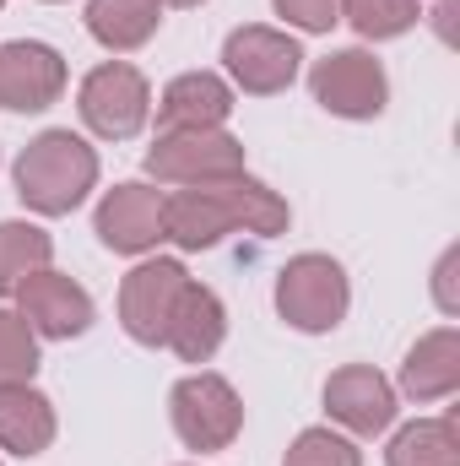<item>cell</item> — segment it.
I'll use <instances>...</instances> for the list:
<instances>
[{
	"label": "cell",
	"mask_w": 460,
	"mask_h": 466,
	"mask_svg": "<svg viewBox=\"0 0 460 466\" xmlns=\"http://www.w3.org/2000/svg\"><path fill=\"white\" fill-rule=\"evenodd\" d=\"M38 337L16 309H0V385H33L38 374Z\"/></svg>",
	"instance_id": "7402d4cb"
},
{
	"label": "cell",
	"mask_w": 460,
	"mask_h": 466,
	"mask_svg": "<svg viewBox=\"0 0 460 466\" xmlns=\"http://www.w3.org/2000/svg\"><path fill=\"white\" fill-rule=\"evenodd\" d=\"M71 71L65 55L44 38H11L0 44V109L5 115H44L49 104H60Z\"/></svg>",
	"instance_id": "8fae6325"
},
{
	"label": "cell",
	"mask_w": 460,
	"mask_h": 466,
	"mask_svg": "<svg viewBox=\"0 0 460 466\" xmlns=\"http://www.w3.org/2000/svg\"><path fill=\"white\" fill-rule=\"evenodd\" d=\"M325 412L331 423L352 434V440H374L385 429H395V412H401V396L395 385L374 369V363H346L325 380Z\"/></svg>",
	"instance_id": "7c38bea8"
},
{
	"label": "cell",
	"mask_w": 460,
	"mask_h": 466,
	"mask_svg": "<svg viewBox=\"0 0 460 466\" xmlns=\"http://www.w3.org/2000/svg\"><path fill=\"white\" fill-rule=\"evenodd\" d=\"M163 5H174V11H195V5H206V0H163Z\"/></svg>",
	"instance_id": "d4e9b609"
},
{
	"label": "cell",
	"mask_w": 460,
	"mask_h": 466,
	"mask_svg": "<svg viewBox=\"0 0 460 466\" xmlns=\"http://www.w3.org/2000/svg\"><path fill=\"white\" fill-rule=\"evenodd\" d=\"M346 309H352V282H346L342 260H331L320 249H304L276 271V315L293 331L325 337L346 320Z\"/></svg>",
	"instance_id": "3957f363"
},
{
	"label": "cell",
	"mask_w": 460,
	"mask_h": 466,
	"mask_svg": "<svg viewBox=\"0 0 460 466\" xmlns=\"http://www.w3.org/2000/svg\"><path fill=\"white\" fill-rule=\"evenodd\" d=\"M309 98L336 119H379L390 109V76L368 49H331L309 66Z\"/></svg>",
	"instance_id": "ba28073f"
},
{
	"label": "cell",
	"mask_w": 460,
	"mask_h": 466,
	"mask_svg": "<svg viewBox=\"0 0 460 466\" xmlns=\"http://www.w3.org/2000/svg\"><path fill=\"white\" fill-rule=\"evenodd\" d=\"M60 434V418H55V401L38 390V385H0V451L5 456H44Z\"/></svg>",
	"instance_id": "e0dca14e"
},
{
	"label": "cell",
	"mask_w": 460,
	"mask_h": 466,
	"mask_svg": "<svg viewBox=\"0 0 460 466\" xmlns=\"http://www.w3.org/2000/svg\"><path fill=\"white\" fill-rule=\"evenodd\" d=\"M238 109L228 76L217 71H179L157 93V130H217Z\"/></svg>",
	"instance_id": "5bb4252c"
},
{
	"label": "cell",
	"mask_w": 460,
	"mask_h": 466,
	"mask_svg": "<svg viewBox=\"0 0 460 466\" xmlns=\"http://www.w3.org/2000/svg\"><path fill=\"white\" fill-rule=\"evenodd\" d=\"M185 282H190V271H185V260H174V255H146V260H135V266L125 271V282H119V326H125V337L141 342V348H163Z\"/></svg>",
	"instance_id": "9c48e42d"
},
{
	"label": "cell",
	"mask_w": 460,
	"mask_h": 466,
	"mask_svg": "<svg viewBox=\"0 0 460 466\" xmlns=\"http://www.w3.org/2000/svg\"><path fill=\"white\" fill-rule=\"evenodd\" d=\"M271 5L298 33H331L342 22V0H271Z\"/></svg>",
	"instance_id": "cb8c5ba5"
},
{
	"label": "cell",
	"mask_w": 460,
	"mask_h": 466,
	"mask_svg": "<svg viewBox=\"0 0 460 466\" xmlns=\"http://www.w3.org/2000/svg\"><path fill=\"white\" fill-rule=\"evenodd\" d=\"M223 71H228L233 93H249V98H276L298 82L304 71V49L293 33L282 27H265V22H249V27H233L228 44H223Z\"/></svg>",
	"instance_id": "52a82bcc"
},
{
	"label": "cell",
	"mask_w": 460,
	"mask_h": 466,
	"mask_svg": "<svg viewBox=\"0 0 460 466\" xmlns=\"http://www.w3.org/2000/svg\"><path fill=\"white\" fill-rule=\"evenodd\" d=\"M168 423H174L185 451L217 456V451H228L233 440L244 434V401H238V390L223 374L195 369V374H185L168 390Z\"/></svg>",
	"instance_id": "277c9868"
},
{
	"label": "cell",
	"mask_w": 460,
	"mask_h": 466,
	"mask_svg": "<svg viewBox=\"0 0 460 466\" xmlns=\"http://www.w3.org/2000/svg\"><path fill=\"white\" fill-rule=\"evenodd\" d=\"M342 22L363 44H385L423 22V0H342Z\"/></svg>",
	"instance_id": "44dd1931"
},
{
	"label": "cell",
	"mask_w": 460,
	"mask_h": 466,
	"mask_svg": "<svg viewBox=\"0 0 460 466\" xmlns=\"http://www.w3.org/2000/svg\"><path fill=\"white\" fill-rule=\"evenodd\" d=\"M223 342H228V304L206 282L190 277L185 293H179V304H174V320H168L163 348L174 352L179 363H212Z\"/></svg>",
	"instance_id": "9a60e30c"
},
{
	"label": "cell",
	"mask_w": 460,
	"mask_h": 466,
	"mask_svg": "<svg viewBox=\"0 0 460 466\" xmlns=\"http://www.w3.org/2000/svg\"><path fill=\"white\" fill-rule=\"evenodd\" d=\"M0 5H5V0H0Z\"/></svg>",
	"instance_id": "4316f807"
},
{
	"label": "cell",
	"mask_w": 460,
	"mask_h": 466,
	"mask_svg": "<svg viewBox=\"0 0 460 466\" xmlns=\"http://www.w3.org/2000/svg\"><path fill=\"white\" fill-rule=\"evenodd\" d=\"M11 185L33 218H71L98 190V147L76 130H38L16 152Z\"/></svg>",
	"instance_id": "7a4b0ae2"
},
{
	"label": "cell",
	"mask_w": 460,
	"mask_h": 466,
	"mask_svg": "<svg viewBox=\"0 0 460 466\" xmlns=\"http://www.w3.org/2000/svg\"><path fill=\"white\" fill-rule=\"evenodd\" d=\"M44 5H60V0H44Z\"/></svg>",
	"instance_id": "484cf974"
},
{
	"label": "cell",
	"mask_w": 460,
	"mask_h": 466,
	"mask_svg": "<svg viewBox=\"0 0 460 466\" xmlns=\"http://www.w3.org/2000/svg\"><path fill=\"white\" fill-rule=\"evenodd\" d=\"M455 390H460V331L455 326H439V331H428V337H417L406 348L395 396L428 407V401H450Z\"/></svg>",
	"instance_id": "2e32d148"
},
{
	"label": "cell",
	"mask_w": 460,
	"mask_h": 466,
	"mask_svg": "<svg viewBox=\"0 0 460 466\" xmlns=\"http://www.w3.org/2000/svg\"><path fill=\"white\" fill-rule=\"evenodd\" d=\"M287 223H293L287 201L271 185H260L249 168L217 185H179L163 196V244H179L185 255L217 249L228 233L276 238L287 233Z\"/></svg>",
	"instance_id": "6da1fadb"
},
{
	"label": "cell",
	"mask_w": 460,
	"mask_h": 466,
	"mask_svg": "<svg viewBox=\"0 0 460 466\" xmlns=\"http://www.w3.org/2000/svg\"><path fill=\"white\" fill-rule=\"evenodd\" d=\"M282 466H363V451H357L352 434H336V429H304V434L287 445Z\"/></svg>",
	"instance_id": "603a6c76"
},
{
	"label": "cell",
	"mask_w": 460,
	"mask_h": 466,
	"mask_svg": "<svg viewBox=\"0 0 460 466\" xmlns=\"http://www.w3.org/2000/svg\"><path fill=\"white\" fill-rule=\"evenodd\" d=\"M76 115L98 141H135L152 119V87L130 60H104L82 76Z\"/></svg>",
	"instance_id": "8992f818"
},
{
	"label": "cell",
	"mask_w": 460,
	"mask_h": 466,
	"mask_svg": "<svg viewBox=\"0 0 460 466\" xmlns=\"http://www.w3.org/2000/svg\"><path fill=\"white\" fill-rule=\"evenodd\" d=\"M55 260V238L38 228V223H22V218H5L0 223V299H11L33 271H44Z\"/></svg>",
	"instance_id": "ffe728a7"
},
{
	"label": "cell",
	"mask_w": 460,
	"mask_h": 466,
	"mask_svg": "<svg viewBox=\"0 0 460 466\" xmlns=\"http://www.w3.org/2000/svg\"><path fill=\"white\" fill-rule=\"evenodd\" d=\"M385 466H460L455 418H417L390 434Z\"/></svg>",
	"instance_id": "d6986e66"
},
{
	"label": "cell",
	"mask_w": 460,
	"mask_h": 466,
	"mask_svg": "<svg viewBox=\"0 0 460 466\" xmlns=\"http://www.w3.org/2000/svg\"><path fill=\"white\" fill-rule=\"evenodd\" d=\"M93 233L115 255H152L163 244V190H152L141 179L104 190V201L93 212Z\"/></svg>",
	"instance_id": "4fadbf2b"
},
{
	"label": "cell",
	"mask_w": 460,
	"mask_h": 466,
	"mask_svg": "<svg viewBox=\"0 0 460 466\" xmlns=\"http://www.w3.org/2000/svg\"><path fill=\"white\" fill-rule=\"evenodd\" d=\"M244 141L228 125L217 130H157V141L146 147V174L157 185H217L244 174Z\"/></svg>",
	"instance_id": "5b68a950"
},
{
	"label": "cell",
	"mask_w": 460,
	"mask_h": 466,
	"mask_svg": "<svg viewBox=\"0 0 460 466\" xmlns=\"http://www.w3.org/2000/svg\"><path fill=\"white\" fill-rule=\"evenodd\" d=\"M0 466H5V461H0Z\"/></svg>",
	"instance_id": "83f0119b"
},
{
	"label": "cell",
	"mask_w": 460,
	"mask_h": 466,
	"mask_svg": "<svg viewBox=\"0 0 460 466\" xmlns=\"http://www.w3.org/2000/svg\"><path fill=\"white\" fill-rule=\"evenodd\" d=\"M163 0H87V33L109 55H135L157 38Z\"/></svg>",
	"instance_id": "ac0fdd59"
},
{
	"label": "cell",
	"mask_w": 460,
	"mask_h": 466,
	"mask_svg": "<svg viewBox=\"0 0 460 466\" xmlns=\"http://www.w3.org/2000/svg\"><path fill=\"white\" fill-rule=\"evenodd\" d=\"M11 299H16V315L33 326V337H38V342H71V337H87V331H93V320H98L93 293H87L76 277L55 271V266L33 271Z\"/></svg>",
	"instance_id": "30bf717a"
}]
</instances>
